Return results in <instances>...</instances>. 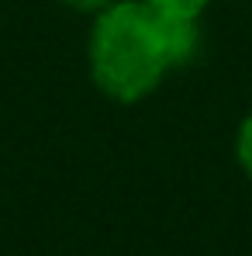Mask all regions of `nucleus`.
<instances>
[{
  "instance_id": "1",
  "label": "nucleus",
  "mask_w": 252,
  "mask_h": 256,
  "mask_svg": "<svg viewBox=\"0 0 252 256\" xmlns=\"http://www.w3.org/2000/svg\"><path fill=\"white\" fill-rule=\"evenodd\" d=\"M86 76L111 104H142L176 73L166 18L142 0H114L90 18L83 45Z\"/></svg>"
},
{
  "instance_id": "2",
  "label": "nucleus",
  "mask_w": 252,
  "mask_h": 256,
  "mask_svg": "<svg viewBox=\"0 0 252 256\" xmlns=\"http://www.w3.org/2000/svg\"><path fill=\"white\" fill-rule=\"evenodd\" d=\"M149 10H156L159 18H173V21H204L208 7L214 0H142Z\"/></svg>"
},
{
  "instance_id": "3",
  "label": "nucleus",
  "mask_w": 252,
  "mask_h": 256,
  "mask_svg": "<svg viewBox=\"0 0 252 256\" xmlns=\"http://www.w3.org/2000/svg\"><path fill=\"white\" fill-rule=\"evenodd\" d=\"M232 156H235V166L242 170V176L252 184V111L242 114V122L235 125V135H232Z\"/></svg>"
},
{
  "instance_id": "4",
  "label": "nucleus",
  "mask_w": 252,
  "mask_h": 256,
  "mask_svg": "<svg viewBox=\"0 0 252 256\" xmlns=\"http://www.w3.org/2000/svg\"><path fill=\"white\" fill-rule=\"evenodd\" d=\"M59 7H66L69 14H80V18H93V14H100L107 4H114V0H55Z\"/></svg>"
}]
</instances>
